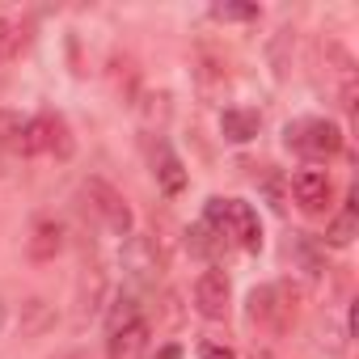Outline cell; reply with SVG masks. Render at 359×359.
<instances>
[{"mask_svg": "<svg viewBox=\"0 0 359 359\" xmlns=\"http://www.w3.org/2000/svg\"><path fill=\"white\" fill-rule=\"evenodd\" d=\"M135 85H140V68H135V60H127V55L114 60V89L131 102V97H135Z\"/></svg>", "mask_w": 359, "mask_h": 359, "instance_id": "44dd1931", "label": "cell"}, {"mask_svg": "<svg viewBox=\"0 0 359 359\" xmlns=\"http://www.w3.org/2000/svg\"><path fill=\"white\" fill-rule=\"evenodd\" d=\"M140 317H144V313H140V296H135L131 287H127V292L118 287V292H114V309H110V317H106V330L118 334L123 325H131V321H140Z\"/></svg>", "mask_w": 359, "mask_h": 359, "instance_id": "e0dca14e", "label": "cell"}, {"mask_svg": "<svg viewBox=\"0 0 359 359\" xmlns=\"http://www.w3.org/2000/svg\"><path fill=\"white\" fill-rule=\"evenodd\" d=\"M0 173H5V161H0Z\"/></svg>", "mask_w": 359, "mask_h": 359, "instance_id": "83f0119b", "label": "cell"}, {"mask_svg": "<svg viewBox=\"0 0 359 359\" xmlns=\"http://www.w3.org/2000/svg\"><path fill=\"white\" fill-rule=\"evenodd\" d=\"M187 245H191V254H199V258H216L220 245H224V237H220L212 224H195V229L187 233Z\"/></svg>", "mask_w": 359, "mask_h": 359, "instance_id": "ac0fdd59", "label": "cell"}, {"mask_svg": "<svg viewBox=\"0 0 359 359\" xmlns=\"http://www.w3.org/2000/svg\"><path fill=\"white\" fill-rule=\"evenodd\" d=\"M22 131H26V118L18 110H5L0 106V148H22Z\"/></svg>", "mask_w": 359, "mask_h": 359, "instance_id": "d6986e66", "label": "cell"}, {"mask_svg": "<svg viewBox=\"0 0 359 359\" xmlns=\"http://www.w3.org/2000/svg\"><path fill=\"white\" fill-rule=\"evenodd\" d=\"M51 325H55V309H51L43 296H30V300L22 304V334H26V338H43Z\"/></svg>", "mask_w": 359, "mask_h": 359, "instance_id": "9a60e30c", "label": "cell"}, {"mask_svg": "<svg viewBox=\"0 0 359 359\" xmlns=\"http://www.w3.org/2000/svg\"><path fill=\"white\" fill-rule=\"evenodd\" d=\"M30 43V26L22 18H0V60H18Z\"/></svg>", "mask_w": 359, "mask_h": 359, "instance_id": "2e32d148", "label": "cell"}, {"mask_svg": "<svg viewBox=\"0 0 359 359\" xmlns=\"http://www.w3.org/2000/svg\"><path fill=\"white\" fill-rule=\"evenodd\" d=\"M250 359H275V355H271L266 346H258V342H254V351H250Z\"/></svg>", "mask_w": 359, "mask_h": 359, "instance_id": "484cf974", "label": "cell"}, {"mask_svg": "<svg viewBox=\"0 0 359 359\" xmlns=\"http://www.w3.org/2000/svg\"><path fill=\"white\" fill-rule=\"evenodd\" d=\"M321 60H325V68H330V89H334L338 106H342L346 114H355V102H359V68H355L351 51L330 39V43H321Z\"/></svg>", "mask_w": 359, "mask_h": 359, "instance_id": "277c9868", "label": "cell"}, {"mask_svg": "<svg viewBox=\"0 0 359 359\" xmlns=\"http://www.w3.org/2000/svg\"><path fill=\"white\" fill-rule=\"evenodd\" d=\"M148 334H152V325L140 317V321L123 325L118 334H110L106 355H110V359H140V355H144V346H148Z\"/></svg>", "mask_w": 359, "mask_h": 359, "instance_id": "7c38bea8", "label": "cell"}, {"mask_svg": "<svg viewBox=\"0 0 359 359\" xmlns=\"http://www.w3.org/2000/svg\"><path fill=\"white\" fill-rule=\"evenodd\" d=\"M68 245V229L60 220H39L26 237V258L30 262H55Z\"/></svg>", "mask_w": 359, "mask_h": 359, "instance_id": "9c48e42d", "label": "cell"}, {"mask_svg": "<svg viewBox=\"0 0 359 359\" xmlns=\"http://www.w3.org/2000/svg\"><path fill=\"white\" fill-rule=\"evenodd\" d=\"M258 127H262V114H258V110L229 106V110L220 114V131H224V140H233V144H245V140H254V135H258Z\"/></svg>", "mask_w": 359, "mask_h": 359, "instance_id": "4fadbf2b", "label": "cell"}, {"mask_svg": "<svg viewBox=\"0 0 359 359\" xmlns=\"http://www.w3.org/2000/svg\"><path fill=\"white\" fill-rule=\"evenodd\" d=\"M85 203H89V212L102 220V229L110 233V237H131V229H135V216H131V208H127V199H123V191L118 187H110L106 177H85Z\"/></svg>", "mask_w": 359, "mask_h": 359, "instance_id": "3957f363", "label": "cell"}, {"mask_svg": "<svg viewBox=\"0 0 359 359\" xmlns=\"http://www.w3.org/2000/svg\"><path fill=\"white\" fill-rule=\"evenodd\" d=\"M102 296H106V271H102V262H85V271H81V287H76V321H85V317H93L97 309H102Z\"/></svg>", "mask_w": 359, "mask_h": 359, "instance_id": "8fae6325", "label": "cell"}, {"mask_svg": "<svg viewBox=\"0 0 359 359\" xmlns=\"http://www.w3.org/2000/svg\"><path fill=\"white\" fill-rule=\"evenodd\" d=\"M262 187H266V199H271V208H275V212H283L287 203H283V187H279V177H266Z\"/></svg>", "mask_w": 359, "mask_h": 359, "instance_id": "603a6c76", "label": "cell"}, {"mask_svg": "<svg viewBox=\"0 0 359 359\" xmlns=\"http://www.w3.org/2000/svg\"><path fill=\"white\" fill-rule=\"evenodd\" d=\"M72 152H76V140H72L64 114H34V118H26L18 156H60V161H68Z\"/></svg>", "mask_w": 359, "mask_h": 359, "instance_id": "7a4b0ae2", "label": "cell"}, {"mask_svg": "<svg viewBox=\"0 0 359 359\" xmlns=\"http://www.w3.org/2000/svg\"><path fill=\"white\" fill-rule=\"evenodd\" d=\"M300 317V292L292 283H262L250 292V321L271 334V338H283Z\"/></svg>", "mask_w": 359, "mask_h": 359, "instance_id": "6da1fadb", "label": "cell"}, {"mask_svg": "<svg viewBox=\"0 0 359 359\" xmlns=\"http://www.w3.org/2000/svg\"><path fill=\"white\" fill-rule=\"evenodd\" d=\"M152 173H156V187H161L165 195H182V191H187V169H182V161H177L165 144L156 148V169H152Z\"/></svg>", "mask_w": 359, "mask_h": 359, "instance_id": "5bb4252c", "label": "cell"}, {"mask_svg": "<svg viewBox=\"0 0 359 359\" xmlns=\"http://www.w3.org/2000/svg\"><path fill=\"white\" fill-rule=\"evenodd\" d=\"M152 359H182V346H177V342H165V346H161Z\"/></svg>", "mask_w": 359, "mask_h": 359, "instance_id": "d4e9b609", "label": "cell"}, {"mask_svg": "<svg viewBox=\"0 0 359 359\" xmlns=\"http://www.w3.org/2000/svg\"><path fill=\"white\" fill-rule=\"evenodd\" d=\"M216 233L229 241H237L241 250H250V254H258L262 250V224H258V212L250 208V203H237V199H224V216H220V224H216Z\"/></svg>", "mask_w": 359, "mask_h": 359, "instance_id": "8992f818", "label": "cell"}, {"mask_svg": "<svg viewBox=\"0 0 359 359\" xmlns=\"http://www.w3.org/2000/svg\"><path fill=\"white\" fill-rule=\"evenodd\" d=\"M287 148L304 152V156H334L342 148V131L330 118H304L287 127Z\"/></svg>", "mask_w": 359, "mask_h": 359, "instance_id": "5b68a950", "label": "cell"}, {"mask_svg": "<svg viewBox=\"0 0 359 359\" xmlns=\"http://www.w3.org/2000/svg\"><path fill=\"white\" fill-rule=\"evenodd\" d=\"M68 359H81V355H68Z\"/></svg>", "mask_w": 359, "mask_h": 359, "instance_id": "f1b7e54d", "label": "cell"}, {"mask_svg": "<svg viewBox=\"0 0 359 359\" xmlns=\"http://www.w3.org/2000/svg\"><path fill=\"white\" fill-rule=\"evenodd\" d=\"M123 271L131 275V283H152L161 271V258L152 254L148 237H127L123 241Z\"/></svg>", "mask_w": 359, "mask_h": 359, "instance_id": "30bf717a", "label": "cell"}, {"mask_svg": "<svg viewBox=\"0 0 359 359\" xmlns=\"http://www.w3.org/2000/svg\"><path fill=\"white\" fill-rule=\"evenodd\" d=\"M203 359H237V355H233L229 346H216V342H212V346H203Z\"/></svg>", "mask_w": 359, "mask_h": 359, "instance_id": "cb8c5ba5", "label": "cell"}, {"mask_svg": "<svg viewBox=\"0 0 359 359\" xmlns=\"http://www.w3.org/2000/svg\"><path fill=\"white\" fill-rule=\"evenodd\" d=\"M5 325H9V309L0 304V334H5Z\"/></svg>", "mask_w": 359, "mask_h": 359, "instance_id": "4316f807", "label": "cell"}, {"mask_svg": "<svg viewBox=\"0 0 359 359\" xmlns=\"http://www.w3.org/2000/svg\"><path fill=\"white\" fill-rule=\"evenodd\" d=\"M229 300H233V287H229V275L224 271H203L195 279V309L208 317V321H224L229 317Z\"/></svg>", "mask_w": 359, "mask_h": 359, "instance_id": "ba28073f", "label": "cell"}, {"mask_svg": "<svg viewBox=\"0 0 359 359\" xmlns=\"http://www.w3.org/2000/svg\"><path fill=\"white\" fill-rule=\"evenodd\" d=\"M292 195H296V208L304 216H325L330 199H334V187H330V173L325 169H300L292 177Z\"/></svg>", "mask_w": 359, "mask_h": 359, "instance_id": "52a82bcc", "label": "cell"}, {"mask_svg": "<svg viewBox=\"0 0 359 359\" xmlns=\"http://www.w3.org/2000/svg\"><path fill=\"white\" fill-rule=\"evenodd\" d=\"M212 18L216 22H254L258 5H212Z\"/></svg>", "mask_w": 359, "mask_h": 359, "instance_id": "7402d4cb", "label": "cell"}, {"mask_svg": "<svg viewBox=\"0 0 359 359\" xmlns=\"http://www.w3.org/2000/svg\"><path fill=\"white\" fill-rule=\"evenodd\" d=\"M351 237H355V195H351L346 212L325 229V241H330V245H351Z\"/></svg>", "mask_w": 359, "mask_h": 359, "instance_id": "ffe728a7", "label": "cell"}]
</instances>
